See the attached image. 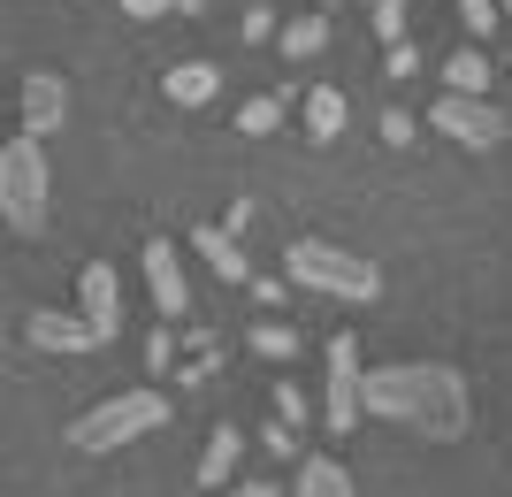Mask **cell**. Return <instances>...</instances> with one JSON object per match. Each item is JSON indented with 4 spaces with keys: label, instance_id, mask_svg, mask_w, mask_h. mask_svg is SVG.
Returning a JSON list of instances; mask_svg holds the SVG:
<instances>
[{
    "label": "cell",
    "instance_id": "obj_1",
    "mask_svg": "<svg viewBox=\"0 0 512 497\" xmlns=\"http://www.w3.org/2000/svg\"><path fill=\"white\" fill-rule=\"evenodd\" d=\"M360 413L398 421V429L428 436V444H459L474 429L467 375L451 360H398V368H360Z\"/></svg>",
    "mask_w": 512,
    "mask_h": 497
},
{
    "label": "cell",
    "instance_id": "obj_2",
    "mask_svg": "<svg viewBox=\"0 0 512 497\" xmlns=\"http://www.w3.org/2000/svg\"><path fill=\"white\" fill-rule=\"evenodd\" d=\"M46 207H54V169H46V146L23 130V138L0 146V222L23 230V238H39Z\"/></svg>",
    "mask_w": 512,
    "mask_h": 497
},
{
    "label": "cell",
    "instance_id": "obj_3",
    "mask_svg": "<svg viewBox=\"0 0 512 497\" xmlns=\"http://www.w3.org/2000/svg\"><path fill=\"white\" fill-rule=\"evenodd\" d=\"M283 268H291V283H306V291H329V299H352V306L383 291V268H375V260L352 253V245H329V238H299Z\"/></svg>",
    "mask_w": 512,
    "mask_h": 497
},
{
    "label": "cell",
    "instance_id": "obj_4",
    "mask_svg": "<svg viewBox=\"0 0 512 497\" xmlns=\"http://www.w3.org/2000/svg\"><path fill=\"white\" fill-rule=\"evenodd\" d=\"M169 421V398L161 390H115V398H100L92 413H77L69 421V444L77 452H123L130 436H146Z\"/></svg>",
    "mask_w": 512,
    "mask_h": 497
},
{
    "label": "cell",
    "instance_id": "obj_5",
    "mask_svg": "<svg viewBox=\"0 0 512 497\" xmlns=\"http://www.w3.org/2000/svg\"><path fill=\"white\" fill-rule=\"evenodd\" d=\"M428 123L444 130L451 146H467V153H497V146H505V130H512V115L490 108L482 92H444V100L428 108Z\"/></svg>",
    "mask_w": 512,
    "mask_h": 497
},
{
    "label": "cell",
    "instance_id": "obj_6",
    "mask_svg": "<svg viewBox=\"0 0 512 497\" xmlns=\"http://www.w3.org/2000/svg\"><path fill=\"white\" fill-rule=\"evenodd\" d=\"M321 421H329L337 436L360 421V337H352V329L329 337V390H321Z\"/></svg>",
    "mask_w": 512,
    "mask_h": 497
},
{
    "label": "cell",
    "instance_id": "obj_7",
    "mask_svg": "<svg viewBox=\"0 0 512 497\" xmlns=\"http://www.w3.org/2000/svg\"><path fill=\"white\" fill-rule=\"evenodd\" d=\"M77 306H85V322H92L100 345L123 329V276H115V260H85V268H77Z\"/></svg>",
    "mask_w": 512,
    "mask_h": 497
},
{
    "label": "cell",
    "instance_id": "obj_8",
    "mask_svg": "<svg viewBox=\"0 0 512 497\" xmlns=\"http://www.w3.org/2000/svg\"><path fill=\"white\" fill-rule=\"evenodd\" d=\"M146 291H153V306H161L169 322L192 314V283H184V268H176V245L169 238H146Z\"/></svg>",
    "mask_w": 512,
    "mask_h": 497
},
{
    "label": "cell",
    "instance_id": "obj_9",
    "mask_svg": "<svg viewBox=\"0 0 512 497\" xmlns=\"http://www.w3.org/2000/svg\"><path fill=\"white\" fill-rule=\"evenodd\" d=\"M23 345H31V352H92L100 337H92L85 314H54V306H39V314L23 322Z\"/></svg>",
    "mask_w": 512,
    "mask_h": 497
},
{
    "label": "cell",
    "instance_id": "obj_10",
    "mask_svg": "<svg viewBox=\"0 0 512 497\" xmlns=\"http://www.w3.org/2000/svg\"><path fill=\"white\" fill-rule=\"evenodd\" d=\"M69 115V85L54 77V69H39V77H23V123H31V138H46V130H62Z\"/></svg>",
    "mask_w": 512,
    "mask_h": 497
},
{
    "label": "cell",
    "instance_id": "obj_11",
    "mask_svg": "<svg viewBox=\"0 0 512 497\" xmlns=\"http://www.w3.org/2000/svg\"><path fill=\"white\" fill-rule=\"evenodd\" d=\"M192 245H199V260H207V268H214L222 283H245V276H253V260H245V245H237L230 230L199 222V230H192Z\"/></svg>",
    "mask_w": 512,
    "mask_h": 497
},
{
    "label": "cell",
    "instance_id": "obj_12",
    "mask_svg": "<svg viewBox=\"0 0 512 497\" xmlns=\"http://www.w3.org/2000/svg\"><path fill=\"white\" fill-rule=\"evenodd\" d=\"M237 452H245V436H237L230 421H214L207 452H199V490H230V475H237Z\"/></svg>",
    "mask_w": 512,
    "mask_h": 497
},
{
    "label": "cell",
    "instance_id": "obj_13",
    "mask_svg": "<svg viewBox=\"0 0 512 497\" xmlns=\"http://www.w3.org/2000/svg\"><path fill=\"white\" fill-rule=\"evenodd\" d=\"M161 92H169L176 108H207L214 92H222V69L214 62H176L169 77H161Z\"/></svg>",
    "mask_w": 512,
    "mask_h": 497
},
{
    "label": "cell",
    "instance_id": "obj_14",
    "mask_svg": "<svg viewBox=\"0 0 512 497\" xmlns=\"http://www.w3.org/2000/svg\"><path fill=\"white\" fill-rule=\"evenodd\" d=\"M299 497H352V475H344V459H337V452L299 459Z\"/></svg>",
    "mask_w": 512,
    "mask_h": 497
},
{
    "label": "cell",
    "instance_id": "obj_15",
    "mask_svg": "<svg viewBox=\"0 0 512 497\" xmlns=\"http://www.w3.org/2000/svg\"><path fill=\"white\" fill-rule=\"evenodd\" d=\"M344 115H352V108H344L337 85H314V92H306V138H314V146H329V138H337Z\"/></svg>",
    "mask_w": 512,
    "mask_h": 497
},
{
    "label": "cell",
    "instance_id": "obj_16",
    "mask_svg": "<svg viewBox=\"0 0 512 497\" xmlns=\"http://www.w3.org/2000/svg\"><path fill=\"white\" fill-rule=\"evenodd\" d=\"M444 92H490V54H482V46H459L444 62Z\"/></svg>",
    "mask_w": 512,
    "mask_h": 497
},
{
    "label": "cell",
    "instance_id": "obj_17",
    "mask_svg": "<svg viewBox=\"0 0 512 497\" xmlns=\"http://www.w3.org/2000/svg\"><path fill=\"white\" fill-rule=\"evenodd\" d=\"M321 46H329V23H321V16H299V23H283V54H291V62H314Z\"/></svg>",
    "mask_w": 512,
    "mask_h": 497
},
{
    "label": "cell",
    "instance_id": "obj_18",
    "mask_svg": "<svg viewBox=\"0 0 512 497\" xmlns=\"http://www.w3.org/2000/svg\"><path fill=\"white\" fill-rule=\"evenodd\" d=\"M276 123H283V92H253V100L237 108V130H245V138H268Z\"/></svg>",
    "mask_w": 512,
    "mask_h": 497
},
{
    "label": "cell",
    "instance_id": "obj_19",
    "mask_svg": "<svg viewBox=\"0 0 512 497\" xmlns=\"http://www.w3.org/2000/svg\"><path fill=\"white\" fill-rule=\"evenodd\" d=\"M253 352L260 360H299V329L291 322H253Z\"/></svg>",
    "mask_w": 512,
    "mask_h": 497
},
{
    "label": "cell",
    "instance_id": "obj_20",
    "mask_svg": "<svg viewBox=\"0 0 512 497\" xmlns=\"http://www.w3.org/2000/svg\"><path fill=\"white\" fill-rule=\"evenodd\" d=\"M367 16H375V39H406V0H367Z\"/></svg>",
    "mask_w": 512,
    "mask_h": 497
},
{
    "label": "cell",
    "instance_id": "obj_21",
    "mask_svg": "<svg viewBox=\"0 0 512 497\" xmlns=\"http://www.w3.org/2000/svg\"><path fill=\"white\" fill-rule=\"evenodd\" d=\"M276 421L283 429H306V390L299 383H276Z\"/></svg>",
    "mask_w": 512,
    "mask_h": 497
},
{
    "label": "cell",
    "instance_id": "obj_22",
    "mask_svg": "<svg viewBox=\"0 0 512 497\" xmlns=\"http://www.w3.org/2000/svg\"><path fill=\"white\" fill-rule=\"evenodd\" d=\"M383 69H390V77H413V69H421V54H413V39H390V46H383Z\"/></svg>",
    "mask_w": 512,
    "mask_h": 497
},
{
    "label": "cell",
    "instance_id": "obj_23",
    "mask_svg": "<svg viewBox=\"0 0 512 497\" xmlns=\"http://www.w3.org/2000/svg\"><path fill=\"white\" fill-rule=\"evenodd\" d=\"M459 23H467L474 39H482V31L497 23V0H459Z\"/></svg>",
    "mask_w": 512,
    "mask_h": 497
},
{
    "label": "cell",
    "instance_id": "obj_24",
    "mask_svg": "<svg viewBox=\"0 0 512 497\" xmlns=\"http://www.w3.org/2000/svg\"><path fill=\"white\" fill-rule=\"evenodd\" d=\"M146 368H153V375L176 368V337H169V329H153V337H146Z\"/></svg>",
    "mask_w": 512,
    "mask_h": 497
},
{
    "label": "cell",
    "instance_id": "obj_25",
    "mask_svg": "<svg viewBox=\"0 0 512 497\" xmlns=\"http://www.w3.org/2000/svg\"><path fill=\"white\" fill-rule=\"evenodd\" d=\"M413 130H421V123H413V115H406V108H383V138H390V146H406Z\"/></svg>",
    "mask_w": 512,
    "mask_h": 497
},
{
    "label": "cell",
    "instance_id": "obj_26",
    "mask_svg": "<svg viewBox=\"0 0 512 497\" xmlns=\"http://www.w3.org/2000/svg\"><path fill=\"white\" fill-rule=\"evenodd\" d=\"M245 291H253L260 306H283V283H276V276H245Z\"/></svg>",
    "mask_w": 512,
    "mask_h": 497
},
{
    "label": "cell",
    "instance_id": "obj_27",
    "mask_svg": "<svg viewBox=\"0 0 512 497\" xmlns=\"http://www.w3.org/2000/svg\"><path fill=\"white\" fill-rule=\"evenodd\" d=\"M169 8H176V0H123V16H138V23H146V16H169Z\"/></svg>",
    "mask_w": 512,
    "mask_h": 497
},
{
    "label": "cell",
    "instance_id": "obj_28",
    "mask_svg": "<svg viewBox=\"0 0 512 497\" xmlns=\"http://www.w3.org/2000/svg\"><path fill=\"white\" fill-rule=\"evenodd\" d=\"M230 497H276V490H230Z\"/></svg>",
    "mask_w": 512,
    "mask_h": 497
},
{
    "label": "cell",
    "instance_id": "obj_29",
    "mask_svg": "<svg viewBox=\"0 0 512 497\" xmlns=\"http://www.w3.org/2000/svg\"><path fill=\"white\" fill-rule=\"evenodd\" d=\"M497 16H512V0H497Z\"/></svg>",
    "mask_w": 512,
    "mask_h": 497
}]
</instances>
